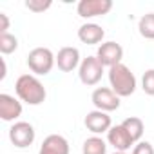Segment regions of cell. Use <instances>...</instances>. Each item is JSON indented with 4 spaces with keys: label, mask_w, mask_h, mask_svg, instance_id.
<instances>
[{
    "label": "cell",
    "mask_w": 154,
    "mask_h": 154,
    "mask_svg": "<svg viewBox=\"0 0 154 154\" xmlns=\"http://www.w3.org/2000/svg\"><path fill=\"white\" fill-rule=\"evenodd\" d=\"M105 36V31L102 26L94 24V22H87L84 26H80L78 29V40L82 44H87V45H96L103 40Z\"/></svg>",
    "instance_id": "14"
},
{
    "label": "cell",
    "mask_w": 154,
    "mask_h": 154,
    "mask_svg": "<svg viewBox=\"0 0 154 154\" xmlns=\"http://www.w3.org/2000/svg\"><path fill=\"white\" fill-rule=\"evenodd\" d=\"M109 84L120 98H127L136 91V76L125 63H118L109 69Z\"/></svg>",
    "instance_id": "2"
},
{
    "label": "cell",
    "mask_w": 154,
    "mask_h": 154,
    "mask_svg": "<svg viewBox=\"0 0 154 154\" xmlns=\"http://www.w3.org/2000/svg\"><path fill=\"white\" fill-rule=\"evenodd\" d=\"M132 154H154V147L149 141H138L132 147Z\"/></svg>",
    "instance_id": "21"
},
{
    "label": "cell",
    "mask_w": 154,
    "mask_h": 154,
    "mask_svg": "<svg viewBox=\"0 0 154 154\" xmlns=\"http://www.w3.org/2000/svg\"><path fill=\"white\" fill-rule=\"evenodd\" d=\"M112 9V0H80L76 6V13L82 18L103 17Z\"/></svg>",
    "instance_id": "7"
},
{
    "label": "cell",
    "mask_w": 154,
    "mask_h": 154,
    "mask_svg": "<svg viewBox=\"0 0 154 154\" xmlns=\"http://www.w3.org/2000/svg\"><path fill=\"white\" fill-rule=\"evenodd\" d=\"M53 6L51 0H26V8L33 13H44Z\"/></svg>",
    "instance_id": "20"
},
{
    "label": "cell",
    "mask_w": 154,
    "mask_h": 154,
    "mask_svg": "<svg viewBox=\"0 0 154 154\" xmlns=\"http://www.w3.org/2000/svg\"><path fill=\"white\" fill-rule=\"evenodd\" d=\"M82 154H107V141L100 136H91L84 141Z\"/></svg>",
    "instance_id": "16"
},
{
    "label": "cell",
    "mask_w": 154,
    "mask_h": 154,
    "mask_svg": "<svg viewBox=\"0 0 154 154\" xmlns=\"http://www.w3.org/2000/svg\"><path fill=\"white\" fill-rule=\"evenodd\" d=\"M107 143L114 147V150L118 152H127L131 150V147H134V140L129 136V132L123 129V125H112L107 132Z\"/></svg>",
    "instance_id": "10"
},
{
    "label": "cell",
    "mask_w": 154,
    "mask_h": 154,
    "mask_svg": "<svg viewBox=\"0 0 154 154\" xmlns=\"http://www.w3.org/2000/svg\"><path fill=\"white\" fill-rule=\"evenodd\" d=\"M123 129L129 132V136L134 140V143H138L143 136V131H145V125H143V120L138 118V116H129L122 122Z\"/></svg>",
    "instance_id": "15"
},
{
    "label": "cell",
    "mask_w": 154,
    "mask_h": 154,
    "mask_svg": "<svg viewBox=\"0 0 154 154\" xmlns=\"http://www.w3.org/2000/svg\"><path fill=\"white\" fill-rule=\"evenodd\" d=\"M141 89L145 94L154 96V69H149L141 76Z\"/></svg>",
    "instance_id": "19"
},
{
    "label": "cell",
    "mask_w": 154,
    "mask_h": 154,
    "mask_svg": "<svg viewBox=\"0 0 154 154\" xmlns=\"http://www.w3.org/2000/svg\"><path fill=\"white\" fill-rule=\"evenodd\" d=\"M112 154H127V152H118V150H114Z\"/></svg>",
    "instance_id": "23"
},
{
    "label": "cell",
    "mask_w": 154,
    "mask_h": 154,
    "mask_svg": "<svg viewBox=\"0 0 154 154\" xmlns=\"http://www.w3.org/2000/svg\"><path fill=\"white\" fill-rule=\"evenodd\" d=\"M15 93L18 100L27 105H40L45 102V96H47L44 84L35 74H20L15 84Z\"/></svg>",
    "instance_id": "1"
},
{
    "label": "cell",
    "mask_w": 154,
    "mask_h": 154,
    "mask_svg": "<svg viewBox=\"0 0 154 154\" xmlns=\"http://www.w3.org/2000/svg\"><path fill=\"white\" fill-rule=\"evenodd\" d=\"M36 138L35 127L29 122H15L9 127V140L17 149H27Z\"/></svg>",
    "instance_id": "5"
},
{
    "label": "cell",
    "mask_w": 154,
    "mask_h": 154,
    "mask_svg": "<svg viewBox=\"0 0 154 154\" xmlns=\"http://www.w3.org/2000/svg\"><path fill=\"white\" fill-rule=\"evenodd\" d=\"M91 102L98 111L112 112L120 107V96L111 87H96L91 94Z\"/></svg>",
    "instance_id": "6"
},
{
    "label": "cell",
    "mask_w": 154,
    "mask_h": 154,
    "mask_svg": "<svg viewBox=\"0 0 154 154\" xmlns=\"http://www.w3.org/2000/svg\"><path fill=\"white\" fill-rule=\"evenodd\" d=\"M38 154H69V141L62 134H49L42 141Z\"/></svg>",
    "instance_id": "13"
},
{
    "label": "cell",
    "mask_w": 154,
    "mask_h": 154,
    "mask_svg": "<svg viewBox=\"0 0 154 154\" xmlns=\"http://www.w3.org/2000/svg\"><path fill=\"white\" fill-rule=\"evenodd\" d=\"M138 31L143 38L154 40V13H147L138 22Z\"/></svg>",
    "instance_id": "17"
},
{
    "label": "cell",
    "mask_w": 154,
    "mask_h": 154,
    "mask_svg": "<svg viewBox=\"0 0 154 154\" xmlns=\"http://www.w3.org/2000/svg\"><path fill=\"white\" fill-rule=\"evenodd\" d=\"M96 58L100 60V63L103 67H114L118 63H122L123 58V47L118 42H103L98 51H96Z\"/></svg>",
    "instance_id": "8"
},
{
    "label": "cell",
    "mask_w": 154,
    "mask_h": 154,
    "mask_svg": "<svg viewBox=\"0 0 154 154\" xmlns=\"http://www.w3.org/2000/svg\"><path fill=\"white\" fill-rule=\"evenodd\" d=\"M8 29H9V18L6 13H0V35L8 33Z\"/></svg>",
    "instance_id": "22"
},
{
    "label": "cell",
    "mask_w": 154,
    "mask_h": 154,
    "mask_svg": "<svg viewBox=\"0 0 154 154\" xmlns=\"http://www.w3.org/2000/svg\"><path fill=\"white\" fill-rule=\"evenodd\" d=\"M22 116V102L11 94H0V118L4 122H15Z\"/></svg>",
    "instance_id": "12"
},
{
    "label": "cell",
    "mask_w": 154,
    "mask_h": 154,
    "mask_svg": "<svg viewBox=\"0 0 154 154\" xmlns=\"http://www.w3.org/2000/svg\"><path fill=\"white\" fill-rule=\"evenodd\" d=\"M103 65L100 63V60L96 56H87L82 60L80 67H78V78L84 85H96L102 76H103Z\"/></svg>",
    "instance_id": "4"
},
{
    "label": "cell",
    "mask_w": 154,
    "mask_h": 154,
    "mask_svg": "<svg viewBox=\"0 0 154 154\" xmlns=\"http://www.w3.org/2000/svg\"><path fill=\"white\" fill-rule=\"evenodd\" d=\"M82 63V58H80V51L76 47H62L56 54V65L60 71L63 72H72L74 69H78Z\"/></svg>",
    "instance_id": "11"
},
{
    "label": "cell",
    "mask_w": 154,
    "mask_h": 154,
    "mask_svg": "<svg viewBox=\"0 0 154 154\" xmlns=\"http://www.w3.org/2000/svg\"><path fill=\"white\" fill-rule=\"evenodd\" d=\"M56 63V56L49 47H35L27 54V67L35 76H45L53 71Z\"/></svg>",
    "instance_id": "3"
},
{
    "label": "cell",
    "mask_w": 154,
    "mask_h": 154,
    "mask_svg": "<svg viewBox=\"0 0 154 154\" xmlns=\"http://www.w3.org/2000/svg\"><path fill=\"white\" fill-rule=\"evenodd\" d=\"M18 49V38L11 33L0 35V53L2 54H11Z\"/></svg>",
    "instance_id": "18"
},
{
    "label": "cell",
    "mask_w": 154,
    "mask_h": 154,
    "mask_svg": "<svg viewBox=\"0 0 154 154\" xmlns=\"http://www.w3.org/2000/svg\"><path fill=\"white\" fill-rule=\"evenodd\" d=\"M84 123H85L87 131H89V132H93L94 136L103 134V132H109V129L112 127L111 116H109L107 112H103V111H98V109H94V111L87 112V116H85Z\"/></svg>",
    "instance_id": "9"
}]
</instances>
